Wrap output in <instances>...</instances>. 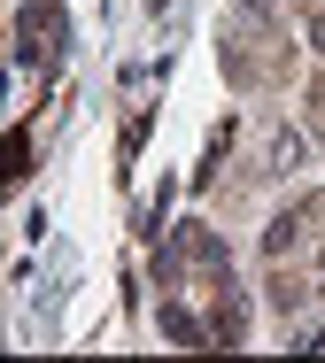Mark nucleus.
I'll list each match as a JSON object with an SVG mask.
<instances>
[{
    "mask_svg": "<svg viewBox=\"0 0 325 363\" xmlns=\"http://www.w3.org/2000/svg\"><path fill=\"white\" fill-rule=\"evenodd\" d=\"M325 224V201H294V209H279V217L263 224V240H255V255L263 263H294L302 255V240Z\"/></svg>",
    "mask_w": 325,
    "mask_h": 363,
    "instance_id": "obj_1",
    "label": "nucleus"
},
{
    "mask_svg": "<svg viewBox=\"0 0 325 363\" xmlns=\"http://www.w3.org/2000/svg\"><path fill=\"white\" fill-rule=\"evenodd\" d=\"M302 155H310V140H302L294 124H271V140H263V155H255V170H263V178H287V170H302Z\"/></svg>",
    "mask_w": 325,
    "mask_h": 363,
    "instance_id": "obj_2",
    "label": "nucleus"
}]
</instances>
